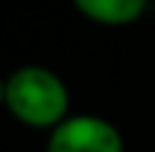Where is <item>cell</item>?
<instances>
[{
	"label": "cell",
	"mask_w": 155,
	"mask_h": 152,
	"mask_svg": "<svg viewBox=\"0 0 155 152\" xmlns=\"http://www.w3.org/2000/svg\"><path fill=\"white\" fill-rule=\"evenodd\" d=\"M5 106L33 129H54L69 117V89L56 71L25 63L5 76Z\"/></svg>",
	"instance_id": "obj_1"
},
{
	"label": "cell",
	"mask_w": 155,
	"mask_h": 152,
	"mask_svg": "<svg viewBox=\"0 0 155 152\" xmlns=\"http://www.w3.org/2000/svg\"><path fill=\"white\" fill-rule=\"evenodd\" d=\"M46 152H125V139L104 117L69 114L48 132Z\"/></svg>",
	"instance_id": "obj_2"
},
{
	"label": "cell",
	"mask_w": 155,
	"mask_h": 152,
	"mask_svg": "<svg viewBox=\"0 0 155 152\" xmlns=\"http://www.w3.org/2000/svg\"><path fill=\"white\" fill-rule=\"evenodd\" d=\"M74 8L84 18L99 25H130L145 15V0H74Z\"/></svg>",
	"instance_id": "obj_3"
},
{
	"label": "cell",
	"mask_w": 155,
	"mask_h": 152,
	"mask_svg": "<svg viewBox=\"0 0 155 152\" xmlns=\"http://www.w3.org/2000/svg\"><path fill=\"white\" fill-rule=\"evenodd\" d=\"M0 104H5V79L0 76Z\"/></svg>",
	"instance_id": "obj_4"
}]
</instances>
